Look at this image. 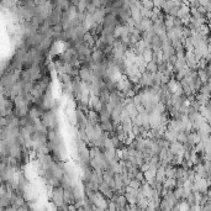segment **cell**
Returning a JSON list of instances; mask_svg holds the SVG:
<instances>
[{
    "label": "cell",
    "mask_w": 211,
    "mask_h": 211,
    "mask_svg": "<svg viewBox=\"0 0 211 211\" xmlns=\"http://www.w3.org/2000/svg\"><path fill=\"white\" fill-rule=\"evenodd\" d=\"M50 198H51L52 204L56 206V209H59V208L66 205V203H64V189L62 186L52 188Z\"/></svg>",
    "instance_id": "cell-1"
},
{
    "label": "cell",
    "mask_w": 211,
    "mask_h": 211,
    "mask_svg": "<svg viewBox=\"0 0 211 211\" xmlns=\"http://www.w3.org/2000/svg\"><path fill=\"white\" fill-rule=\"evenodd\" d=\"M158 63L156 62V61H151V62H148L147 63V68H146V71L148 72V73H152V74H156V73H158Z\"/></svg>",
    "instance_id": "cell-2"
}]
</instances>
